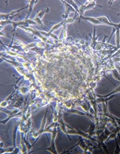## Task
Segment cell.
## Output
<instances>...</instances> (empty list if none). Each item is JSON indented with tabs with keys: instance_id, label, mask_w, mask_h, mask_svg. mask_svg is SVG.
Wrapping results in <instances>:
<instances>
[{
	"instance_id": "9c48e42d",
	"label": "cell",
	"mask_w": 120,
	"mask_h": 154,
	"mask_svg": "<svg viewBox=\"0 0 120 154\" xmlns=\"http://www.w3.org/2000/svg\"><path fill=\"white\" fill-rule=\"evenodd\" d=\"M96 19L99 20L100 22L103 24V25L105 26H112L115 27L116 24L112 23V22L109 19L108 16L105 15V16H100V17H96Z\"/></svg>"
},
{
	"instance_id": "603a6c76",
	"label": "cell",
	"mask_w": 120,
	"mask_h": 154,
	"mask_svg": "<svg viewBox=\"0 0 120 154\" xmlns=\"http://www.w3.org/2000/svg\"><path fill=\"white\" fill-rule=\"evenodd\" d=\"M2 146H3V143H2V141H1V148H2Z\"/></svg>"
},
{
	"instance_id": "44dd1931",
	"label": "cell",
	"mask_w": 120,
	"mask_h": 154,
	"mask_svg": "<svg viewBox=\"0 0 120 154\" xmlns=\"http://www.w3.org/2000/svg\"><path fill=\"white\" fill-rule=\"evenodd\" d=\"M115 141H116V148H115V150L114 151V153H120V146L118 145V141H117L116 138H115Z\"/></svg>"
},
{
	"instance_id": "2e32d148",
	"label": "cell",
	"mask_w": 120,
	"mask_h": 154,
	"mask_svg": "<svg viewBox=\"0 0 120 154\" xmlns=\"http://www.w3.org/2000/svg\"><path fill=\"white\" fill-rule=\"evenodd\" d=\"M23 103H24V99L23 97H20L18 100L17 101V102H16L15 103L14 105H13L12 106L15 108H17V109H21L22 107H23Z\"/></svg>"
},
{
	"instance_id": "7a4b0ae2",
	"label": "cell",
	"mask_w": 120,
	"mask_h": 154,
	"mask_svg": "<svg viewBox=\"0 0 120 154\" xmlns=\"http://www.w3.org/2000/svg\"><path fill=\"white\" fill-rule=\"evenodd\" d=\"M81 6L79 7V21H81V19L84 16V12L87 10L91 9H95L96 11H99L96 7L102 8L101 5H98L96 3L95 1H87L84 4H80Z\"/></svg>"
},
{
	"instance_id": "ac0fdd59",
	"label": "cell",
	"mask_w": 120,
	"mask_h": 154,
	"mask_svg": "<svg viewBox=\"0 0 120 154\" xmlns=\"http://www.w3.org/2000/svg\"><path fill=\"white\" fill-rule=\"evenodd\" d=\"M119 92H120V85L117 87L115 89L112 91L111 93H109V94H108L107 95H104V96H102V95H97V96L102 97H109L112 95H114V94H117V93H119Z\"/></svg>"
},
{
	"instance_id": "e0dca14e",
	"label": "cell",
	"mask_w": 120,
	"mask_h": 154,
	"mask_svg": "<svg viewBox=\"0 0 120 154\" xmlns=\"http://www.w3.org/2000/svg\"><path fill=\"white\" fill-rule=\"evenodd\" d=\"M111 73H112L113 78L115 80H118V81L120 82V74L119 73L118 70L116 68V67L114 68L111 69Z\"/></svg>"
},
{
	"instance_id": "7c38bea8",
	"label": "cell",
	"mask_w": 120,
	"mask_h": 154,
	"mask_svg": "<svg viewBox=\"0 0 120 154\" xmlns=\"http://www.w3.org/2000/svg\"><path fill=\"white\" fill-rule=\"evenodd\" d=\"M39 1H28V13L26 14V16L24 19H30V17L31 14V12L33 11V9L34 8L35 5L38 3Z\"/></svg>"
},
{
	"instance_id": "3957f363",
	"label": "cell",
	"mask_w": 120,
	"mask_h": 154,
	"mask_svg": "<svg viewBox=\"0 0 120 154\" xmlns=\"http://www.w3.org/2000/svg\"><path fill=\"white\" fill-rule=\"evenodd\" d=\"M58 122L56 123V124L54 126L52 131V133H51V145L50 146H49L48 148H41V149L39 150H37L36 151L38 150H46L48 152H51V153L53 154H57L58 151L56 150V145H55V140H56V137L57 136L58 133Z\"/></svg>"
},
{
	"instance_id": "cb8c5ba5",
	"label": "cell",
	"mask_w": 120,
	"mask_h": 154,
	"mask_svg": "<svg viewBox=\"0 0 120 154\" xmlns=\"http://www.w3.org/2000/svg\"><path fill=\"white\" fill-rule=\"evenodd\" d=\"M118 137H119V141H120V134H119V133H118Z\"/></svg>"
},
{
	"instance_id": "5b68a950",
	"label": "cell",
	"mask_w": 120,
	"mask_h": 154,
	"mask_svg": "<svg viewBox=\"0 0 120 154\" xmlns=\"http://www.w3.org/2000/svg\"><path fill=\"white\" fill-rule=\"evenodd\" d=\"M49 12V8L48 7L46 8V9H44V10H42L39 11V12H38L36 13L35 17L33 18V19L35 22L38 26H40L42 27V28L46 30L47 32H49V30L47 28L44 24H43V21H42V19L43 18V16L45 15V14L48 13Z\"/></svg>"
},
{
	"instance_id": "30bf717a",
	"label": "cell",
	"mask_w": 120,
	"mask_h": 154,
	"mask_svg": "<svg viewBox=\"0 0 120 154\" xmlns=\"http://www.w3.org/2000/svg\"><path fill=\"white\" fill-rule=\"evenodd\" d=\"M17 91H18V88H17V89H15L13 92L11 93V94L6 98L4 101H3L1 104H0V106H1V108H6L10 102V101L12 100L13 97L16 94V92H17Z\"/></svg>"
},
{
	"instance_id": "d6986e66",
	"label": "cell",
	"mask_w": 120,
	"mask_h": 154,
	"mask_svg": "<svg viewBox=\"0 0 120 154\" xmlns=\"http://www.w3.org/2000/svg\"><path fill=\"white\" fill-rule=\"evenodd\" d=\"M15 147L14 146H10L7 148H1V153H13L14 150H15Z\"/></svg>"
},
{
	"instance_id": "ffe728a7",
	"label": "cell",
	"mask_w": 120,
	"mask_h": 154,
	"mask_svg": "<svg viewBox=\"0 0 120 154\" xmlns=\"http://www.w3.org/2000/svg\"><path fill=\"white\" fill-rule=\"evenodd\" d=\"M18 91H19L23 95H26L29 92V89L28 87H21L20 88H18Z\"/></svg>"
},
{
	"instance_id": "7402d4cb",
	"label": "cell",
	"mask_w": 120,
	"mask_h": 154,
	"mask_svg": "<svg viewBox=\"0 0 120 154\" xmlns=\"http://www.w3.org/2000/svg\"><path fill=\"white\" fill-rule=\"evenodd\" d=\"M115 67H116V68L118 70H119V71H120V66H119V65L115 64Z\"/></svg>"
},
{
	"instance_id": "8992f818",
	"label": "cell",
	"mask_w": 120,
	"mask_h": 154,
	"mask_svg": "<svg viewBox=\"0 0 120 154\" xmlns=\"http://www.w3.org/2000/svg\"><path fill=\"white\" fill-rule=\"evenodd\" d=\"M48 112V109H46V112L45 113L44 115V117H43L42 120V123H41V126H40V128L39 131L33 132V133H31L32 134V136L33 137V138H36V140H35V141L33 143V145H35V144L36 143V142L37 141V140H39V138L40 137V136L43 134V132H44V130L46 129V122H47V114Z\"/></svg>"
},
{
	"instance_id": "8fae6325",
	"label": "cell",
	"mask_w": 120,
	"mask_h": 154,
	"mask_svg": "<svg viewBox=\"0 0 120 154\" xmlns=\"http://www.w3.org/2000/svg\"><path fill=\"white\" fill-rule=\"evenodd\" d=\"M84 20L89 22L91 24L93 25L94 26H99V25H103V24L100 22L99 20L96 19V17H82L81 19V20Z\"/></svg>"
},
{
	"instance_id": "6da1fadb",
	"label": "cell",
	"mask_w": 120,
	"mask_h": 154,
	"mask_svg": "<svg viewBox=\"0 0 120 154\" xmlns=\"http://www.w3.org/2000/svg\"><path fill=\"white\" fill-rule=\"evenodd\" d=\"M1 31H3L4 27L8 24H12L13 26V38L15 32L17 27L20 26H24L26 27H29L30 25H37L36 23L33 20L31 19H24L19 21H14V20H1Z\"/></svg>"
},
{
	"instance_id": "52a82bcc",
	"label": "cell",
	"mask_w": 120,
	"mask_h": 154,
	"mask_svg": "<svg viewBox=\"0 0 120 154\" xmlns=\"http://www.w3.org/2000/svg\"><path fill=\"white\" fill-rule=\"evenodd\" d=\"M26 8H28V5H27L26 7L22 8L11 11V12L8 14H2V13H1V14H0V15H1V20H12V19L14 18V17L16 15V14H18L19 12H21V10H23L26 9Z\"/></svg>"
},
{
	"instance_id": "277c9868",
	"label": "cell",
	"mask_w": 120,
	"mask_h": 154,
	"mask_svg": "<svg viewBox=\"0 0 120 154\" xmlns=\"http://www.w3.org/2000/svg\"><path fill=\"white\" fill-rule=\"evenodd\" d=\"M67 134L69 135H79L81 137H83L84 139L87 140H90L93 142H96L97 140L96 139H95L94 137H93V136H90L89 134H88L86 132H83L81 130H79L77 128H69L67 129Z\"/></svg>"
},
{
	"instance_id": "9a60e30c",
	"label": "cell",
	"mask_w": 120,
	"mask_h": 154,
	"mask_svg": "<svg viewBox=\"0 0 120 154\" xmlns=\"http://www.w3.org/2000/svg\"><path fill=\"white\" fill-rule=\"evenodd\" d=\"M96 26H94V29H93V36L92 37V41H91V43L90 45V47L91 48L93 49V50H95L96 48V44H97V42L96 40L98 38V36L96 37L95 35H96Z\"/></svg>"
},
{
	"instance_id": "ba28073f",
	"label": "cell",
	"mask_w": 120,
	"mask_h": 154,
	"mask_svg": "<svg viewBox=\"0 0 120 154\" xmlns=\"http://www.w3.org/2000/svg\"><path fill=\"white\" fill-rule=\"evenodd\" d=\"M62 3L65 6V13L62 15V17L63 18V20H65L68 18V15L71 13H75V10L72 7V5H70L67 1H63L62 0Z\"/></svg>"
},
{
	"instance_id": "d4e9b609",
	"label": "cell",
	"mask_w": 120,
	"mask_h": 154,
	"mask_svg": "<svg viewBox=\"0 0 120 154\" xmlns=\"http://www.w3.org/2000/svg\"><path fill=\"white\" fill-rule=\"evenodd\" d=\"M120 15V12H119V13L118 14V15Z\"/></svg>"
},
{
	"instance_id": "4fadbf2b",
	"label": "cell",
	"mask_w": 120,
	"mask_h": 154,
	"mask_svg": "<svg viewBox=\"0 0 120 154\" xmlns=\"http://www.w3.org/2000/svg\"><path fill=\"white\" fill-rule=\"evenodd\" d=\"M67 24L66 23V21L65 20V24L63 26V29L58 37L59 42H63L67 39Z\"/></svg>"
},
{
	"instance_id": "5bb4252c",
	"label": "cell",
	"mask_w": 120,
	"mask_h": 154,
	"mask_svg": "<svg viewBox=\"0 0 120 154\" xmlns=\"http://www.w3.org/2000/svg\"><path fill=\"white\" fill-rule=\"evenodd\" d=\"M95 122L91 120V124H90V127L89 129L87 131L86 133L89 134L90 136H93V135H96V131H95V124L94 123Z\"/></svg>"
}]
</instances>
